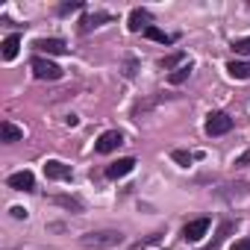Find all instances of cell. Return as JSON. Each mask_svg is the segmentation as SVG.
<instances>
[{
    "mask_svg": "<svg viewBox=\"0 0 250 250\" xmlns=\"http://www.w3.org/2000/svg\"><path fill=\"white\" fill-rule=\"evenodd\" d=\"M188 74H191V62H186V65H180L177 71H171V74H168V83H171V85H180V83L188 80Z\"/></svg>",
    "mask_w": 250,
    "mask_h": 250,
    "instance_id": "5bb4252c",
    "label": "cell"
},
{
    "mask_svg": "<svg viewBox=\"0 0 250 250\" xmlns=\"http://www.w3.org/2000/svg\"><path fill=\"white\" fill-rule=\"evenodd\" d=\"M0 47H3V50H0V53H3V59H15L18 56V47H21V36H6Z\"/></svg>",
    "mask_w": 250,
    "mask_h": 250,
    "instance_id": "7c38bea8",
    "label": "cell"
},
{
    "mask_svg": "<svg viewBox=\"0 0 250 250\" xmlns=\"http://www.w3.org/2000/svg\"><path fill=\"white\" fill-rule=\"evenodd\" d=\"M12 218H18V221L24 218V221H27V209H24V206H12Z\"/></svg>",
    "mask_w": 250,
    "mask_h": 250,
    "instance_id": "7402d4cb",
    "label": "cell"
},
{
    "mask_svg": "<svg viewBox=\"0 0 250 250\" xmlns=\"http://www.w3.org/2000/svg\"><path fill=\"white\" fill-rule=\"evenodd\" d=\"M232 250H250V238H241V241H235V244H232Z\"/></svg>",
    "mask_w": 250,
    "mask_h": 250,
    "instance_id": "603a6c76",
    "label": "cell"
},
{
    "mask_svg": "<svg viewBox=\"0 0 250 250\" xmlns=\"http://www.w3.org/2000/svg\"><path fill=\"white\" fill-rule=\"evenodd\" d=\"M235 165H238V168H247V165H250V150H244V153L235 159Z\"/></svg>",
    "mask_w": 250,
    "mask_h": 250,
    "instance_id": "ffe728a7",
    "label": "cell"
},
{
    "mask_svg": "<svg viewBox=\"0 0 250 250\" xmlns=\"http://www.w3.org/2000/svg\"><path fill=\"white\" fill-rule=\"evenodd\" d=\"M121 145H124V136H121L118 130H106V133L97 139L94 150H97V153H112V150H118Z\"/></svg>",
    "mask_w": 250,
    "mask_h": 250,
    "instance_id": "277c9868",
    "label": "cell"
},
{
    "mask_svg": "<svg viewBox=\"0 0 250 250\" xmlns=\"http://www.w3.org/2000/svg\"><path fill=\"white\" fill-rule=\"evenodd\" d=\"M191 159H194V156H191L188 150H174V162H180L183 168H188V165H191Z\"/></svg>",
    "mask_w": 250,
    "mask_h": 250,
    "instance_id": "d6986e66",
    "label": "cell"
},
{
    "mask_svg": "<svg viewBox=\"0 0 250 250\" xmlns=\"http://www.w3.org/2000/svg\"><path fill=\"white\" fill-rule=\"evenodd\" d=\"M227 71H229V77L232 80H250V62H229L227 65Z\"/></svg>",
    "mask_w": 250,
    "mask_h": 250,
    "instance_id": "4fadbf2b",
    "label": "cell"
},
{
    "mask_svg": "<svg viewBox=\"0 0 250 250\" xmlns=\"http://www.w3.org/2000/svg\"><path fill=\"white\" fill-rule=\"evenodd\" d=\"M133 168H136V159H133V156H124V159H118V162H112V165L106 168V177H109V180H121V177H127Z\"/></svg>",
    "mask_w": 250,
    "mask_h": 250,
    "instance_id": "8992f818",
    "label": "cell"
},
{
    "mask_svg": "<svg viewBox=\"0 0 250 250\" xmlns=\"http://www.w3.org/2000/svg\"><path fill=\"white\" fill-rule=\"evenodd\" d=\"M206 229H209V218L188 221V224H186V229H183V238H188V241H200V238L206 235Z\"/></svg>",
    "mask_w": 250,
    "mask_h": 250,
    "instance_id": "52a82bcc",
    "label": "cell"
},
{
    "mask_svg": "<svg viewBox=\"0 0 250 250\" xmlns=\"http://www.w3.org/2000/svg\"><path fill=\"white\" fill-rule=\"evenodd\" d=\"M121 241H124L121 229H91V232L80 235V244L88 250H109V247H118Z\"/></svg>",
    "mask_w": 250,
    "mask_h": 250,
    "instance_id": "6da1fadb",
    "label": "cell"
},
{
    "mask_svg": "<svg viewBox=\"0 0 250 250\" xmlns=\"http://www.w3.org/2000/svg\"><path fill=\"white\" fill-rule=\"evenodd\" d=\"M150 21H153V15H150L147 9H133V12H130V30H133V33H145L147 27H153Z\"/></svg>",
    "mask_w": 250,
    "mask_h": 250,
    "instance_id": "ba28073f",
    "label": "cell"
},
{
    "mask_svg": "<svg viewBox=\"0 0 250 250\" xmlns=\"http://www.w3.org/2000/svg\"><path fill=\"white\" fill-rule=\"evenodd\" d=\"M103 21H109V15H103V12H94V15H85V18H83V33H88V30H94V27H100Z\"/></svg>",
    "mask_w": 250,
    "mask_h": 250,
    "instance_id": "9a60e30c",
    "label": "cell"
},
{
    "mask_svg": "<svg viewBox=\"0 0 250 250\" xmlns=\"http://www.w3.org/2000/svg\"><path fill=\"white\" fill-rule=\"evenodd\" d=\"M33 74H36L39 80H59V77H62V68H59L56 62L44 59V56H36V59H33Z\"/></svg>",
    "mask_w": 250,
    "mask_h": 250,
    "instance_id": "3957f363",
    "label": "cell"
},
{
    "mask_svg": "<svg viewBox=\"0 0 250 250\" xmlns=\"http://www.w3.org/2000/svg\"><path fill=\"white\" fill-rule=\"evenodd\" d=\"M183 59H186V53H171V56H165V59H162V62H159V65H162V68H165V71H171V68H174V71H177V68H180V65H186V62H183Z\"/></svg>",
    "mask_w": 250,
    "mask_h": 250,
    "instance_id": "e0dca14e",
    "label": "cell"
},
{
    "mask_svg": "<svg viewBox=\"0 0 250 250\" xmlns=\"http://www.w3.org/2000/svg\"><path fill=\"white\" fill-rule=\"evenodd\" d=\"M0 139H3L6 145H12V142H21V139H24V130H18L12 121H3V124H0Z\"/></svg>",
    "mask_w": 250,
    "mask_h": 250,
    "instance_id": "8fae6325",
    "label": "cell"
},
{
    "mask_svg": "<svg viewBox=\"0 0 250 250\" xmlns=\"http://www.w3.org/2000/svg\"><path fill=\"white\" fill-rule=\"evenodd\" d=\"M44 174H47V180H71V165H65L59 159H50L44 165Z\"/></svg>",
    "mask_w": 250,
    "mask_h": 250,
    "instance_id": "9c48e42d",
    "label": "cell"
},
{
    "mask_svg": "<svg viewBox=\"0 0 250 250\" xmlns=\"http://www.w3.org/2000/svg\"><path fill=\"white\" fill-rule=\"evenodd\" d=\"M232 50H235L238 56H247V53H250V39H235V42H232Z\"/></svg>",
    "mask_w": 250,
    "mask_h": 250,
    "instance_id": "ac0fdd59",
    "label": "cell"
},
{
    "mask_svg": "<svg viewBox=\"0 0 250 250\" xmlns=\"http://www.w3.org/2000/svg\"><path fill=\"white\" fill-rule=\"evenodd\" d=\"M36 47H39L42 53H50V56L65 53V42H62V39H39V42H36Z\"/></svg>",
    "mask_w": 250,
    "mask_h": 250,
    "instance_id": "30bf717a",
    "label": "cell"
},
{
    "mask_svg": "<svg viewBox=\"0 0 250 250\" xmlns=\"http://www.w3.org/2000/svg\"><path fill=\"white\" fill-rule=\"evenodd\" d=\"M6 186L15 188V191H33L36 188V177H33V171H18V174H12L6 180Z\"/></svg>",
    "mask_w": 250,
    "mask_h": 250,
    "instance_id": "5b68a950",
    "label": "cell"
},
{
    "mask_svg": "<svg viewBox=\"0 0 250 250\" xmlns=\"http://www.w3.org/2000/svg\"><path fill=\"white\" fill-rule=\"evenodd\" d=\"M145 36H147V39H153V42H159V44H171V42H174V39H171L168 33H162L159 27H147V30H145Z\"/></svg>",
    "mask_w": 250,
    "mask_h": 250,
    "instance_id": "2e32d148",
    "label": "cell"
},
{
    "mask_svg": "<svg viewBox=\"0 0 250 250\" xmlns=\"http://www.w3.org/2000/svg\"><path fill=\"white\" fill-rule=\"evenodd\" d=\"M77 9H83V3H65L59 12H62V15H68V12H77Z\"/></svg>",
    "mask_w": 250,
    "mask_h": 250,
    "instance_id": "44dd1931",
    "label": "cell"
},
{
    "mask_svg": "<svg viewBox=\"0 0 250 250\" xmlns=\"http://www.w3.org/2000/svg\"><path fill=\"white\" fill-rule=\"evenodd\" d=\"M232 130V118L227 112H209L206 115V133L209 136H224Z\"/></svg>",
    "mask_w": 250,
    "mask_h": 250,
    "instance_id": "7a4b0ae2",
    "label": "cell"
}]
</instances>
